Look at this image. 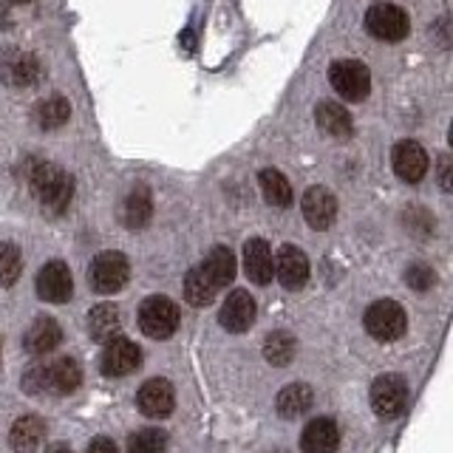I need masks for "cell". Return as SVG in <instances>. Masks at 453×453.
<instances>
[{
	"label": "cell",
	"mask_w": 453,
	"mask_h": 453,
	"mask_svg": "<svg viewBox=\"0 0 453 453\" xmlns=\"http://www.w3.org/2000/svg\"><path fill=\"white\" fill-rule=\"evenodd\" d=\"M82 382L80 363L74 357H60L49 365H32L23 377V388L37 396V394H71L77 391Z\"/></svg>",
	"instance_id": "obj_1"
},
{
	"label": "cell",
	"mask_w": 453,
	"mask_h": 453,
	"mask_svg": "<svg viewBox=\"0 0 453 453\" xmlns=\"http://www.w3.org/2000/svg\"><path fill=\"white\" fill-rule=\"evenodd\" d=\"M28 181H32V193L37 196V202L51 212H63L74 198V179L51 162H40Z\"/></svg>",
	"instance_id": "obj_2"
},
{
	"label": "cell",
	"mask_w": 453,
	"mask_h": 453,
	"mask_svg": "<svg viewBox=\"0 0 453 453\" xmlns=\"http://www.w3.org/2000/svg\"><path fill=\"white\" fill-rule=\"evenodd\" d=\"M363 323H365V332L374 340H380V343H394V340H400L405 334L408 315L400 303L386 297V301H374L365 309Z\"/></svg>",
	"instance_id": "obj_3"
},
{
	"label": "cell",
	"mask_w": 453,
	"mask_h": 453,
	"mask_svg": "<svg viewBox=\"0 0 453 453\" xmlns=\"http://www.w3.org/2000/svg\"><path fill=\"white\" fill-rule=\"evenodd\" d=\"M139 329L150 340H167L179 329V306L167 295L148 297L139 309Z\"/></svg>",
	"instance_id": "obj_4"
},
{
	"label": "cell",
	"mask_w": 453,
	"mask_h": 453,
	"mask_svg": "<svg viewBox=\"0 0 453 453\" xmlns=\"http://www.w3.org/2000/svg\"><path fill=\"white\" fill-rule=\"evenodd\" d=\"M127 275H131V264L122 252H99L88 266V283L99 295L119 292L127 283Z\"/></svg>",
	"instance_id": "obj_5"
},
{
	"label": "cell",
	"mask_w": 453,
	"mask_h": 453,
	"mask_svg": "<svg viewBox=\"0 0 453 453\" xmlns=\"http://www.w3.org/2000/svg\"><path fill=\"white\" fill-rule=\"evenodd\" d=\"M365 28L368 35L382 42H400L411 32L408 12L394 4H374L365 12Z\"/></svg>",
	"instance_id": "obj_6"
},
{
	"label": "cell",
	"mask_w": 453,
	"mask_h": 453,
	"mask_svg": "<svg viewBox=\"0 0 453 453\" xmlns=\"http://www.w3.org/2000/svg\"><path fill=\"white\" fill-rule=\"evenodd\" d=\"M329 82L349 103H363L372 91V74L360 60H334L329 68Z\"/></svg>",
	"instance_id": "obj_7"
},
{
	"label": "cell",
	"mask_w": 453,
	"mask_h": 453,
	"mask_svg": "<svg viewBox=\"0 0 453 453\" xmlns=\"http://www.w3.org/2000/svg\"><path fill=\"white\" fill-rule=\"evenodd\" d=\"M408 405V382L400 374H382L372 386V408L382 419L400 417Z\"/></svg>",
	"instance_id": "obj_8"
},
{
	"label": "cell",
	"mask_w": 453,
	"mask_h": 453,
	"mask_svg": "<svg viewBox=\"0 0 453 453\" xmlns=\"http://www.w3.org/2000/svg\"><path fill=\"white\" fill-rule=\"evenodd\" d=\"M391 165H394V173L403 181L417 184L425 179V173H428L431 162H428V153H425V148L419 145V142L403 139V142H396L394 150H391Z\"/></svg>",
	"instance_id": "obj_9"
},
{
	"label": "cell",
	"mask_w": 453,
	"mask_h": 453,
	"mask_svg": "<svg viewBox=\"0 0 453 453\" xmlns=\"http://www.w3.org/2000/svg\"><path fill=\"white\" fill-rule=\"evenodd\" d=\"M255 315H258V306H255V297L247 289H233L226 295V301L219 311V320L226 332L241 334V332H250Z\"/></svg>",
	"instance_id": "obj_10"
},
{
	"label": "cell",
	"mask_w": 453,
	"mask_h": 453,
	"mask_svg": "<svg viewBox=\"0 0 453 453\" xmlns=\"http://www.w3.org/2000/svg\"><path fill=\"white\" fill-rule=\"evenodd\" d=\"M139 411L150 419H165L173 414L176 408V394H173V386L165 380V377H153L148 382H142L139 388Z\"/></svg>",
	"instance_id": "obj_11"
},
{
	"label": "cell",
	"mask_w": 453,
	"mask_h": 453,
	"mask_svg": "<svg viewBox=\"0 0 453 453\" xmlns=\"http://www.w3.org/2000/svg\"><path fill=\"white\" fill-rule=\"evenodd\" d=\"M275 275L283 289H303L309 280V258L303 255V250L295 244H283L275 255Z\"/></svg>",
	"instance_id": "obj_12"
},
{
	"label": "cell",
	"mask_w": 453,
	"mask_h": 453,
	"mask_svg": "<svg viewBox=\"0 0 453 453\" xmlns=\"http://www.w3.org/2000/svg\"><path fill=\"white\" fill-rule=\"evenodd\" d=\"M74 292V278L63 261H49L37 273V295L49 303H65Z\"/></svg>",
	"instance_id": "obj_13"
},
{
	"label": "cell",
	"mask_w": 453,
	"mask_h": 453,
	"mask_svg": "<svg viewBox=\"0 0 453 453\" xmlns=\"http://www.w3.org/2000/svg\"><path fill=\"white\" fill-rule=\"evenodd\" d=\"M142 363V351L134 340L127 337H113L108 340V346L103 351V372L108 377H127L136 372Z\"/></svg>",
	"instance_id": "obj_14"
},
{
	"label": "cell",
	"mask_w": 453,
	"mask_h": 453,
	"mask_svg": "<svg viewBox=\"0 0 453 453\" xmlns=\"http://www.w3.org/2000/svg\"><path fill=\"white\" fill-rule=\"evenodd\" d=\"M301 210L311 230H329L337 219V198L326 188H309L301 198Z\"/></svg>",
	"instance_id": "obj_15"
},
{
	"label": "cell",
	"mask_w": 453,
	"mask_h": 453,
	"mask_svg": "<svg viewBox=\"0 0 453 453\" xmlns=\"http://www.w3.org/2000/svg\"><path fill=\"white\" fill-rule=\"evenodd\" d=\"M244 273L252 283L266 287L275 275V255L264 238H250L244 244Z\"/></svg>",
	"instance_id": "obj_16"
},
{
	"label": "cell",
	"mask_w": 453,
	"mask_h": 453,
	"mask_svg": "<svg viewBox=\"0 0 453 453\" xmlns=\"http://www.w3.org/2000/svg\"><path fill=\"white\" fill-rule=\"evenodd\" d=\"M60 340H63L60 323H57L54 318H37L26 329L23 346H26L28 354H35V357H42V354H49V351H54L57 346H60Z\"/></svg>",
	"instance_id": "obj_17"
},
{
	"label": "cell",
	"mask_w": 453,
	"mask_h": 453,
	"mask_svg": "<svg viewBox=\"0 0 453 453\" xmlns=\"http://www.w3.org/2000/svg\"><path fill=\"white\" fill-rule=\"evenodd\" d=\"M303 453H334L340 448V428L326 417L311 419L301 434Z\"/></svg>",
	"instance_id": "obj_18"
},
{
	"label": "cell",
	"mask_w": 453,
	"mask_h": 453,
	"mask_svg": "<svg viewBox=\"0 0 453 453\" xmlns=\"http://www.w3.org/2000/svg\"><path fill=\"white\" fill-rule=\"evenodd\" d=\"M42 436H46V422L35 414H26L14 419L9 431V445L14 453H37V448L42 445Z\"/></svg>",
	"instance_id": "obj_19"
},
{
	"label": "cell",
	"mask_w": 453,
	"mask_h": 453,
	"mask_svg": "<svg viewBox=\"0 0 453 453\" xmlns=\"http://www.w3.org/2000/svg\"><path fill=\"white\" fill-rule=\"evenodd\" d=\"M278 414L283 419H295V417H303L306 411H311L315 405V394L306 386V382H292L280 394H278Z\"/></svg>",
	"instance_id": "obj_20"
},
{
	"label": "cell",
	"mask_w": 453,
	"mask_h": 453,
	"mask_svg": "<svg viewBox=\"0 0 453 453\" xmlns=\"http://www.w3.org/2000/svg\"><path fill=\"white\" fill-rule=\"evenodd\" d=\"M204 269V275L216 283V287L221 289V287H226V283H233V278H235V255H233V250L230 247H212L210 252H207V258L198 264Z\"/></svg>",
	"instance_id": "obj_21"
},
{
	"label": "cell",
	"mask_w": 453,
	"mask_h": 453,
	"mask_svg": "<svg viewBox=\"0 0 453 453\" xmlns=\"http://www.w3.org/2000/svg\"><path fill=\"white\" fill-rule=\"evenodd\" d=\"M0 74L9 85H32L40 74V65L32 54H6L4 60H0Z\"/></svg>",
	"instance_id": "obj_22"
},
{
	"label": "cell",
	"mask_w": 453,
	"mask_h": 453,
	"mask_svg": "<svg viewBox=\"0 0 453 453\" xmlns=\"http://www.w3.org/2000/svg\"><path fill=\"white\" fill-rule=\"evenodd\" d=\"M122 329V315L113 303H99L88 311V334L94 340H113Z\"/></svg>",
	"instance_id": "obj_23"
},
{
	"label": "cell",
	"mask_w": 453,
	"mask_h": 453,
	"mask_svg": "<svg viewBox=\"0 0 453 453\" xmlns=\"http://www.w3.org/2000/svg\"><path fill=\"white\" fill-rule=\"evenodd\" d=\"M258 184H261V193L266 198V204H273V207H289L292 204V184L287 176L280 173V170H275V167L261 170Z\"/></svg>",
	"instance_id": "obj_24"
},
{
	"label": "cell",
	"mask_w": 453,
	"mask_h": 453,
	"mask_svg": "<svg viewBox=\"0 0 453 453\" xmlns=\"http://www.w3.org/2000/svg\"><path fill=\"white\" fill-rule=\"evenodd\" d=\"M315 119L326 134L334 139H349L351 136V117L340 103H320L315 111Z\"/></svg>",
	"instance_id": "obj_25"
},
{
	"label": "cell",
	"mask_w": 453,
	"mask_h": 453,
	"mask_svg": "<svg viewBox=\"0 0 453 453\" xmlns=\"http://www.w3.org/2000/svg\"><path fill=\"white\" fill-rule=\"evenodd\" d=\"M219 295V287L212 283L202 266H193L188 278H184V297H188L190 306H210L212 301H216Z\"/></svg>",
	"instance_id": "obj_26"
},
{
	"label": "cell",
	"mask_w": 453,
	"mask_h": 453,
	"mask_svg": "<svg viewBox=\"0 0 453 453\" xmlns=\"http://www.w3.org/2000/svg\"><path fill=\"white\" fill-rule=\"evenodd\" d=\"M150 216H153L150 193H148V188H136L122 204V221L131 226V230H139V226H145L150 221Z\"/></svg>",
	"instance_id": "obj_27"
},
{
	"label": "cell",
	"mask_w": 453,
	"mask_h": 453,
	"mask_svg": "<svg viewBox=\"0 0 453 453\" xmlns=\"http://www.w3.org/2000/svg\"><path fill=\"white\" fill-rule=\"evenodd\" d=\"M297 351V343L289 332H273L264 343V357L273 365H289Z\"/></svg>",
	"instance_id": "obj_28"
},
{
	"label": "cell",
	"mask_w": 453,
	"mask_h": 453,
	"mask_svg": "<svg viewBox=\"0 0 453 453\" xmlns=\"http://www.w3.org/2000/svg\"><path fill=\"white\" fill-rule=\"evenodd\" d=\"M71 117V105L65 103L63 96H51L46 103L37 105V122L46 131H54V127H63Z\"/></svg>",
	"instance_id": "obj_29"
},
{
	"label": "cell",
	"mask_w": 453,
	"mask_h": 453,
	"mask_svg": "<svg viewBox=\"0 0 453 453\" xmlns=\"http://www.w3.org/2000/svg\"><path fill=\"white\" fill-rule=\"evenodd\" d=\"M167 434L162 428H142L127 439V453H165Z\"/></svg>",
	"instance_id": "obj_30"
},
{
	"label": "cell",
	"mask_w": 453,
	"mask_h": 453,
	"mask_svg": "<svg viewBox=\"0 0 453 453\" xmlns=\"http://www.w3.org/2000/svg\"><path fill=\"white\" fill-rule=\"evenodd\" d=\"M23 273V255L14 244H0V287H14Z\"/></svg>",
	"instance_id": "obj_31"
},
{
	"label": "cell",
	"mask_w": 453,
	"mask_h": 453,
	"mask_svg": "<svg viewBox=\"0 0 453 453\" xmlns=\"http://www.w3.org/2000/svg\"><path fill=\"white\" fill-rule=\"evenodd\" d=\"M434 280H436V275H434V269L431 266H425V264H414V266H408L405 269V283L411 289H431L434 287Z\"/></svg>",
	"instance_id": "obj_32"
},
{
	"label": "cell",
	"mask_w": 453,
	"mask_h": 453,
	"mask_svg": "<svg viewBox=\"0 0 453 453\" xmlns=\"http://www.w3.org/2000/svg\"><path fill=\"white\" fill-rule=\"evenodd\" d=\"M439 184H442V190H450V156H439Z\"/></svg>",
	"instance_id": "obj_33"
},
{
	"label": "cell",
	"mask_w": 453,
	"mask_h": 453,
	"mask_svg": "<svg viewBox=\"0 0 453 453\" xmlns=\"http://www.w3.org/2000/svg\"><path fill=\"white\" fill-rule=\"evenodd\" d=\"M85 453H119V450H117V445H113L108 436H99V439H94V442L88 445V450H85Z\"/></svg>",
	"instance_id": "obj_34"
},
{
	"label": "cell",
	"mask_w": 453,
	"mask_h": 453,
	"mask_svg": "<svg viewBox=\"0 0 453 453\" xmlns=\"http://www.w3.org/2000/svg\"><path fill=\"white\" fill-rule=\"evenodd\" d=\"M46 453H71V448H65V445H51Z\"/></svg>",
	"instance_id": "obj_35"
},
{
	"label": "cell",
	"mask_w": 453,
	"mask_h": 453,
	"mask_svg": "<svg viewBox=\"0 0 453 453\" xmlns=\"http://www.w3.org/2000/svg\"><path fill=\"white\" fill-rule=\"evenodd\" d=\"M9 4H28V0H9Z\"/></svg>",
	"instance_id": "obj_36"
}]
</instances>
